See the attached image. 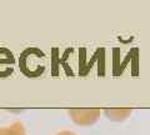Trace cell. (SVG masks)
I'll return each instance as SVG.
<instances>
[{
    "instance_id": "cell-1",
    "label": "cell",
    "mask_w": 150,
    "mask_h": 135,
    "mask_svg": "<svg viewBox=\"0 0 150 135\" xmlns=\"http://www.w3.org/2000/svg\"><path fill=\"white\" fill-rule=\"evenodd\" d=\"M14 57L8 49L0 48V78L10 75L13 71Z\"/></svg>"
},
{
    "instance_id": "cell-2",
    "label": "cell",
    "mask_w": 150,
    "mask_h": 135,
    "mask_svg": "<svg viewBox=\"0 0 150 135\" xmlns=\"http://www.w3.org/2000/svg\"><path fill=\"white\" fill-rule=\"evenodd\" d=\"M0 135H25V130L21 123H14L10 127L0 129Z\"/></svg>"
},
{
    "instance_id": "cell-3",
    "label": "cell",
    "mask_w": 150,
    "mask_h": 135,
    "mask_svg": "<svg viewBox=\"0 0 150 135\" xmlns=\"http://www.w3.org/2000/svg\"><path fill=\"white\" fill-rule=\"evenodd\" d=\"M58 135H75V134L69 133V131H63V133H60V134H58Z\"/></svg>"
}]
</instances>
